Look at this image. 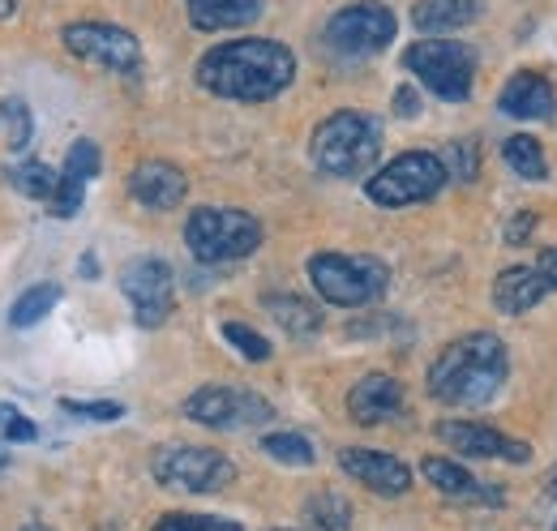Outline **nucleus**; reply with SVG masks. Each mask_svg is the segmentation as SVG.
I'll return each instance as SVG.
<instances>
[{
	"mask_svg": "<svg viewBox=\"0 0 557 531\" xmlns=\"http://www.w3.org/2000/svg\"><path fill=\"white\" fill-rule=\"evenodd\" d=\"M296 77V57L275 39H232L198 61V82L219 99L267 103Z\"/></svg>",
	"mask_w": 557,
	"mask_h": 531,
	"instance_id": "nucleus-1",
	"label": "nucleus"
},
{
	"mask_svg": "<svg viewBox=\"0 0 557 531\" xmlns=\"http://www.w3.org/2000/svg\"><path fill=\"white\" fill-rule=\"evenodd\" d=\"M506 347L488 331L463 334L442 347V356L429 369V391L446 407H481L506 386Z\"/></svg>",
	"mask_w": 557,
	"mask_h": 531,
	"instance_id": "nucleus-2",
	"label": "nucleus"
},
{
	"mask_svg": "<svg viewBox=\"0 0 557 531\" xmlns=\"http://www.w3.org/2000/svg\"><path fill=\"white\" fill-rule=\"evenodd\" d=\"M382 155V125L364 112H335L313 129V163L326 176H360Z\"/></svg>",
	"mask_w": 557,
	"mask_h": 531,
	"instance_id": "nucleus-3",
	"label": "nucleus"
},
{
	"mask_svg": "<svg viewBox=\"0 0 557 531\" xmlns=\"http://www.w3.org/2000/svg\"><path fill=\"white\" fill-rule=\"evenodd\" d=\"M185 245L198 262H240L262 245V223L232 206H198L185 223Z\"/></svg>",
	"mask_w": 557,
	"mask_h": 531,
	"instance_id": "nucleus-4",
	"label": "nucleus"
},
{
	"mask_svg": "<svg viewBox=\"0 0 557 531\" xmlns=\"http://www.w3.org/2000/svg\"><path fill=\"white\" fill-rule=\"evenodd\" d=\"M404 69H412L424 90H433L437 99L446 103H463L472 95V77H476V52L459 39H442V35H429L417 39L408 52H404Z\"/></svg>",
	"mask_w": 557,
	"mask_h": 531,
	"instance_id": "nucleus-5",
	"label": "nucleus"
},
{
	"mask_svg": "<svg viewBox=\"0 0 557 531\" xmlns=\"http://www.w3.org/2000/svg\"><path fill=\"white\" fill-rule=\"evenodd\" d=\"M309 279L318 287V296L326 305H344V309H360L373 305L386 292L391 270L377 258H351V254H313L309 258Z\"/></svg>",
	"mask_w": 557,
	"mask_h": 531,
	"instance_id": "nucleus-6",
	"label": "nucleus"
},
{
	"mask_svg": "<svg viewBox=\"0 0 557 531\" xmlns=\"http://www.w3.org/2000/svg\"><path fill=\"white\" fill-rule=\"evenodd\" d=\"M446 176H450L446 172V159H437L429 150H408V155L391 159L382 172H373L369 185H364V194L377 201V206H386V210H399V206L433 198L446 185Z\"/></svg>",
	"mask_w": 557,
	"mask_h": 531,
	"instance_id": "nucleus-7",
	"label": "nucleus"
},
{
	"mask_svg": "<svg viewBox=\"0 0 557 531\" xmlns=\"http://www.w3.org/2000/svg\"><path fill=\"white\" fill-rule=\"evenodd\" d=\"M154 480L185 493H219L236 480V464L207 446H163L154 455Z\"/></svg>",
	"mask_w": 557,
	"mask_h": 531,
	"instance_id": "nucleus-8",
	"label": "nucleus"
},
{
	"mask_svg": "<svg viewBox=\"0 0 557 531\" xmlns=\"http://www.w3.org/2000/svg\"><path fill=\"white\" fill-rule=\"evenodd\" d=\"M65 48L77 61L108 69V73H138L141 69L138 39L112 22H73L65 26Z\"/></svg>",
	"mask_w": 557,
	"mask_h": 531,
	"instance_id": "nucleus-9",
	"label": "nucleus"
},
{
	"mask_svg": "<svg viewBox=\"0 0 557 531\" xmlns=\"http://www.w3.org/2000/svg\"><path fill=\"white\" fill-rule=\"evenodd\" d=\"M395 39V13L386 4H348L326 22V44L339 57H373L391 48Z\"/></svg>",
	"mask_w": 557,
	"mask_h": 531,
	"instance_id": "nucleus-10",
	"label": "nucleus"
},
{
	"mask_svg": "<svg viewBox=\"0 0 557 531\" xmlns=\"http://www.w3.org/2000/svg\"><path fill=\"white\" fill-rule=\"evenodd\" d=\"M185 416L207 429H253V424H267L275 407L240 386H202L198 395L185 398Z\"/></svg>",
	"mask_w": 557,
	"mask_h": 531,
	"instance_id": "nucleus-11",
	"label": "nucleus"
},
{
	"mask_svg": "<svg viewBox=\"0 0 557 531\" xmlns=\"http://www.w3.org/2000/svg\"><path fill=\"white\" fill-rule=\"evenodd\" d=\"M121 287L134 305V318L138 326H163L176 309V279H172V266L163 258H138V262L125 266L121 274Z\"/></svg>",
	"mask_w": 557,
	"mask_h": 531,
	"instance_id": "nucleus-12",
	"label": "nucleus"
},
{
	"mask_svg": "<svg viewBox=\"0 0 557 531\" xmlns=\"http://www.w3.org/2000/svg\"><path fill=\"white\" fill-rule=\"evenodd\" d=\"M437 442H446L450 450L468 455V459H510V464H528L532 450L488 424H472V420H442L437 424Z\"/></svg>",
	"mask_w": 557,
	"mask_h": 531,
	"instance_id": "nucleus-13",
	"label": "nucleus"
},
{
	"mask_svg": "<svg viewBox=\"0 0 557 531\" xmlns=\"http://www.w3.org/2000/svg\"><path fill=\"white\" fill-rule=\"evenodd\" d=\"M339 467L348 471L356 484H364L369 493H382V497H404L412 489V471L404 459L395 455H377V450H344Z\"/></svg>",
	"mask_w": 557,
	"mask_h": 531,
	"instance_id": "nucleus-14",
	"label": "nucleus"
},
{
	"mask_svg": "<svg viewBox=\"0 0 557 531\" xmlns=\"http://www.w3.org/2000/svg\"><path fill=\"white\" fill-rule=\"evenodd\" d=\"M348 411L356 424H386L404 411V386L391 373H369L348 391Z\"/></svg>",
	"mask_w": 557,
	"mask_h": 531,
	"instance_id": "nucleus-15",
	"label": "nucleus"
},
{
	"mask_svg": "<svg viewBox=\"0 0 557 531\" xmlns=\"http://www.w3.org/2000/svg\"><path fill=\"white\" fill-rule=\"evenodd\" d=\"M497 108H502L506 116H515V121H549L557 112V95H554V86H549V77L523 69V73H515V77L502 86Z\"/></svg>",
	"mask_w": 557,
	"mask_h": 531,
	"instance_id": "nucleus-16",
	"label": "nucleus"
},
{
	"mask_svg": "<svg viewBox=\"0 0 557 531\" xmlns=\"http://www.w3.org/2000/svg\"><path fill=\"white\" fill-rule=\"evenodd\" d=\"M129 194H134V201H141L146 210H172V206H181V201H185L189 181H185V172H181V168L150 159V163H141L138 172L129 176Z\"/></svg>",
	"mask_w": 557,
	"mask_h": 531,
	"instance_id": "nucleus-17",
	"label": "nucleus"
},
{
	"mask_svg": "<svg viewBox=\"0 0 557 531\" xmlns=\"http://www.w3.org/2000/svg\"><path fill=\"white\" fill-rule=\"evenodd\" d=\"M545 292H549V283L541 279L536 266H510V270H502L497 283H493V305H497L502 313L519 318V313H528L532 305H541Z\"/></svg>",
	"mask_w": 557,
	"mask_h": 531,
	"instance_id": "nucleus-18",
	"label": "nucleus"
},
{
	"mask_svg": "<svg viewBox=\"0 0 557 531\" xmlns=\"http://www.w3.org/2000/svg\"><path fill=\"white\" fill-rule=\"evenodd\" d=\"M420 471H424V480H429L437 493H446V497H459V502H488V506L502 502L497 489L481 484L472 471H463V467L450 464V459H437V455H433V459L420 464Z\"/></svg>",
	"mask_w": 557,
	"mask_h": 531,
	"instance_id": "nucleus-19",
	"label": "nucleus"
},
{
	"mask_svg": "<svg viewBox=\"0 0 557 531\" xmlns=\"http://www.w3.org/2000/svg\"><path fill=\"white\" fill-rule=\"evenodd\" d=\"M481 17V0H417L412 26L420 35H450Z\"/></svg>",
	"mask_w": 557,
	"mask_h": 531,
	"instance_id": "nucleus-20",
	"label": "nucleus"
},
{
	"mask_svg": "<svg viewBox=\"0 0 557 531\" xmlns=\"http://www.w3.org/2000/svg\"><path fill=\"white\" fill-rule=\"evenodd\" d=\"M198 30H240L262 17V0H185Z\"/></svg>",
	"mask_w": 557,
	"mask_h": 531,
	"instance_id": "nucleus-21",
	"label": "nucleus"
},
{
	"mask_svg": "<svg viewBox=\"0 0 557 531\" xmlns=\"http://www.w3.org/2000/svg\"><path fill=\"white\" fill-rule=\"evenodd\" d=\"M57 300H61V287H57V283H35V287H26V292L13 300V309H9V326H17V331L39 326V322L52 313Z\"/></svg>",
	"mask_w": 557,
	"mask_h": 531,
	"instance_id": "nucleus-22",
	"label": "nucleus"
},
{
	"mask_svg": "<svg viewBox=\"0 0 557 531\" xmlns=\"http://www.w3.org/2000/svg\"><path fill=\"white\" fill-rule=\"evenodd\" d=\"M267 309H271V318H275L278 326L287 334H318L322 331V309H313L309 300H300V296H267Z\"/></svg>",
	"mask_w": 557,
	"mask_h": 531,
	"instance_id": "nucleus-23",
	"label": "nucleus"
},
{
	"mask_svg": "<svg viewBox=\"0 0 557 531\" xmlns=\"http://www.w3.org/2000/svg\"><path fill=\"white\" fill-rule=\"evenodd\" d=\"M506 163H510V172H519L523 181H545L549 176V163H545V150H541V141L536 137H528V133H515L510 141H506Z\"/></svg>",
	"mask_w": 557,
	"mask_h": 531,
	"instance_id": "nucleus-24",
	"label": "nucleus"
},
{
	"mask_svg": "<svg viewBox=\"0 0 557 531\" xmlns=\"http://www.w3.org/2000/svg\"><path fill=\"white\" fill-rule=\"evenodd\" d=\"M9 185L17 194H26V198L48 201L57 194V185H61V172L48 168V163H17V168H9Z\"/></svg>",
	"mask_w": 557,
	"mask_h": 531,
	"instance_id": "nucleus-25",
	"label": "nucleus"
},
{
	"mask_svg": "<svg viewBox=\"0 0 557 531\" xmlns=\"http://www.w3.org/2000/svg\"><path fill=\"white\" fill-rule=\"evenodd\" d=\"M262 450L287 467H309L318 459V450H313L309 437H300V433H271V437H262Z\"/></svg>",
	"mask_w": 557,
	"mask_h": 531,
	"instance_id": "nucleus-26",
	"label": "nucleus"
},
{
	"mask_svg": "<svg viewBox=\"0 0 557 531\" xmlns=\"http://www.w3.org/2000/svg\"><path fill=\"white\" fill-rule=\"evenodd\" d=\"M309 519L318 531H348L351 506L339 493H318V497H309Z\"/></svg>",
	"mask_w": 557,
	"mask_h": 531,
	"instance_id": "nucleus-27",
	"label": "nucleus"
},
{
	"mask_svg": "<svg viewBox=\"0 0 557 531\" xmlns=\"http://www.w3.org/2000/svg\"><path fill=\"white\" fill-rule=\"evenodd\" d=\"M99 168H103V159H99V146L90 141V137H82V141H73L70 155H65V168L61 172H70L73 181H95L99 176Z\"/></svg>",
	"mask_w": 557,
	"mask_h": 531,
	"instance_id": "nucleus-28",
	"label": "nucleus"
},
{
	"mask_svg": "<svg viewBox=\"0 0 557 531\" xmlns=\"http://www.w3.org/2000/svg\"><path fill=\"white\" fill-rule=\"evenodd\" d=\"M223 338H227L245 360H271V343L253 331V326H245V322H227V326H223Z\"/></svg>",
	"mask_w": 557,
	"mask_h": 531,
	"instance_id": "nucleus-29",
	"label": "nucleus"
},
{
	"mask_svg": "<svg viewBox=\"0 0 557 531\" xmlns=\"http://www.w3.org/2000/svg\"><path fill=\"white\" fill-rule=\"evenodd\" d=\"M154 531H245L232 519H214V515H163Z\"/></svg>",
	"mask_w": 557,
	"mask_h": 531,
	"instance_id": "nucleus-30",
	"label": "nucleus"
},
{
	"mask_svg": "<svg viewBox=\"0 0 557 531\" xmlns=\"http://www.w3.org/2000/svg\"><path fill=\"white\" fill-rule=\"evenodd\" d=\"M82 181H73L70 172H61V185H57V194L48 198V210L57 214V219H73L77 214V206H82Z\"/></svg>",
	"mask_w": 557,
	"mask_h": 531,
	"instance_id": "nucleus-31",
	"label": "nucleus"
},
{
	"mask_svg": "<svg viewBox=\"0 0 557 531\" xmlns=\"http://www.w3.org/2000/svg\"><path fill=\"white\" fill-rule=\"evenodd\" d=\"M0 121H4V129H9V141H13V146H26V141H30V112H26L22 99L0 103Z\"/></svg>",
	"mask_w": 557,
	"mask_h": 531,
	"instance_id": "nucleus-32",
	"label": "nucleus"
},
{
	"mask_svg": "<svg viewBox=\"0 0 557 531\" xmlns=\"http://www.w3.org/2000/svg\"><path fill=\"white\" fill-rule=\"evenodd\" d=\"M476 168H481L476 146H472V141H455V146H450V163H446V172H455L459 181H472Z\"/></svg>",
	"mask_w": 557,
	"mask_h": 531,
	"instance_id": "nucleus-33",
	"label": "nucleus"
},
{
	"mask_svg": "<svg viewBox=\"0 0 557 531\" xmlns=\"http://www.w3.org/2000/svg\"><path fill=\"white\" fill-rule=\"evenodd\" d=\"M61 407L82 416V420H121L125 407L121 403H77V398H61Z\"/></svg>",
	"mask_w": 557,
	"mask_h": 531,
	"instance_id": "nucleus-34",
	"label": "nucleus"
},
{
	"mask_svg": "<svg viewBox=\"0 0 557 531\" xmlns=\"http://www.w3.org/2000/svg\"><path fill=\"white\" fill-rule=\"evenodd\" d=\"M0 437H4V442H30V437H35V424H30L22 411L4 407V420H0Z\"/></svg>",
	"mask_w": 557,
	"mask_h": 531,
	"instance_id": "nucleus-35",
	"label": "nucleus"
},
{
	"mask_svg": "<svg viewBox=\"0 0 557 531\" xmlns=\"http://www.w3.org/2000/svg\"><path fill=\"white\" fill-rule=\"evenodd\" d=\"M532 223H536L532 214H519V219L506 227V245H528V232H532Z\"/></svg>",
	"mask_w": 557,
	"mask_h": 531,
	"instance_id": "nucleus-36",
	"label": "nucleus"
},
{
	"mask_svg": "<svg viewBox=\"0 0 557 531\" xmlns=\"http://www.w3.org/2000/svg\"><path fill=\"white\" fill-rule=\"evenodd\" d=\"M536 270H541V279L549 283V292L557 287V249H545L541 258H536Z\"/></svg>",
	"mask_w": 557,
	"mask_h": 531,
	"instance_id": "nucleus-37",
	"label": "nucleus"
},
{
	"mask_svg": "<svg viewBox=\"0 0 557 531\" xmlns=\"http://www.w3.org/2000/svg\"><path fill=\"white\" fill-rule=\"evenodd\" d=\"M395 112H399V116H417V112H420L417 90H408V86H404V90L395 95Z\"/></svg>",
	"mask_w": 557,
	"mask_h": 531,
	"instance_id": "nucleus-38",
	"label": "nucleus"
},
{
	"mask_svg": "<svg viewBox=\"0 0 557 531\" xmlns=\"http://www.w3.org/2000/svg\"><path fill=\"white\" fill-rule=\"evenodd\" d=\"M22 531H48V528H22Z\"/></svg>",
	"mask_w": 557,
	"mask_h": 531,
	"instance_id": "nucleus-39",
	"label": "nucleus"
},
{
	"mask_svg": "<svg viewBox=\"0 0 557 531\" xmlns=\"http://www.w3.org/2000/svg\"><path fill=\"white\" fill-rule=\"evenodd\" d=\"M0 420H4V407H0ZM0 442H4V437H0Z\"/></svg>",
	"mask_w": 557,
	"mask_h": 531,
	"instance_id": "nucleus-40",
	"label": "nucleus"
},
{
	"mask_svg": "<svg viewBox=\"0 0 557 531\" xmlns=\"http://www.w3.org/2000/svg\"><path fill=\"white\" fill-rule=\"evenodd\" d=\"M554 484H557V476H554Z\"/></svg>",
	"mask_w": 557,
	"mask_h": 531,
	"instance_id": "nucleus-41",
	"label": "nucleus"
},
{
	"mask_svg": "<svg viewBox=\"0 0 557 531\" xmlns=\"http://www.w3.org/2000/svg\"><path fill=\"white\" fill-rule=\"evenodd\" d=\"M554 531H557V528H554Z\"/></svg>",
	"mask_w": 557,
	"mask_h": 531,
	"instance_id": "nucleus-42",
	"label": "nucleus"
}]
</instances>
